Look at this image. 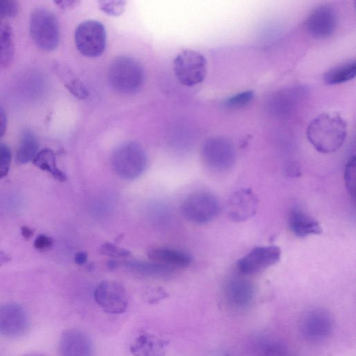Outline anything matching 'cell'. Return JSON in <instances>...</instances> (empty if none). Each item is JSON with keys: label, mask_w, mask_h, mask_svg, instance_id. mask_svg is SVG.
<instances>
[{"label": "cell", "mask_w": 356, "mask_h": 356, "mask_svg": "<svg viewBox=\"0 0 356 356\" xmlns=\"http://www.w3.org/2000/svg\"><path fill=\"white\" fill-rule=\"evenodd\" d=\"M347 124L336 112L322 113L309 124L307 137L319 152L330 154L338 150L344 143Z\"/></svg>", "instance_id": "cell-1"}, {"label": "cell", "mask_w": 356, "mask_h": 356, "mask_svg": "<svg viewBox=\"0 0 356 356\" xmlns=\"http://www.w3.org/2000/svg\"><path fill=\"white\" fill-rule=\"evenodd\" d=\"M108 77L115 90L122 94H133L142 87L145 74L143 66L136 59L122 56L112 61Z\"/></svg>", "instance_id": "cell-2"}, {"label": "cell", "mask_w": 356, "mask_h": 356, "mask_svg": "<svg viewBox=\"0 0 356 356\" xmlns=\"http://www.w3.org/2000/svg\"><path fill=\"white\" fill-rule=\"evenodd\" d=\"M147 165V156L143 147L135 141L124 142L113 152L111 165L121 178L134 179L140 176Z\"/></svg>", "instance_id": "cell-3"}, {"label": "cell", "mask_w": 356, "mask_h": 356, "mask_svg": "<svg viewBox=\"0 0 356 356\" xmlns=\"http://www.w3.org/2000/svg\"><path fill=\"white\" fill-rule=\"evenodd\" d=\"M29 31L35 44L40 49L51 51L60 41V29L56 16L46 8L34 9L30 16Z\"/></svg>", "instance_id": "cell-4"}, {"label": "cell", "mask_w": 356, "mask_h": 356, "mask_svg": "<svg viewBox=\"0 0 356 356\" xmlns=\"http://www.w3.org/2000/svg\"><path fill=\"white\" fill-rule=\"evenodd\" d=\"M220 211L218 198L209 192L199 191L188 195L181 205L183 216L194 223L204 224L215 219Z\"/></svg>", "instance_id": "cell-5"}, {"label": "cell", "mask_w": 356, "mask_h": 356, "mask_svg": "<svg viewBox=\"0 0 356 356\" xmlns=\"http://www.w3.org/2000/svg\"><path fill=\"white\" fill-rule=\"evenodd\" d=\"M173 69L179 81L186 86H193L204 81L207 73V61L204 55L186 49L174 59Z\"/></svg>", "instance_id": "cell-6"}, {"label": "cell", "mask_w": 356, "mask_h": 356, "mask_svg": "<svg viewBox=\"0 0 356 356\" xmlns=\"http://www.w3.org/2000/svg\"><path fill=\"white\" fill-rule=\"evenodd\" d=\"M74 42L82 55L90 58L99 56L106 47V33L104 25L96 20L83 22L75 31Z\"/></svg>", "instance_id": "cell-7"}, {"label": "cell", "mask_w": 356, "mask_h": 356, "mask_svg": "<svg viewBox=\"0 0 356 356\" xmlns=\"http://www.w3.org/2000/svg\"><path fill=\"white\" fill-rule=\"evenodd\" d=\"M202 159L210 169L224 171L231 168L236 160V151L233 143L227 138L214 136L203 144Z\"/></svg>", "instance_id": "cell-8"}, {"label": "cell", "mask_w": 356, "mask_h": 356, "mask_svg": "<svg viewBox=\"0 0 356 356\" xmlns=\"http://www.w3.org/2000/svg\"><path fill=\"white\" fill-rule=\"evenodd\" d=\"M94 298L102 309L109 314H122L128 307L127 291L117 281H102L94 291Z\"/></svg>", "instance_id": "cell-9"}, {"label": "cell", "mask_w": 356, "mask_h": 356, "mask_svg": "<svg viewBox=\"0 0 356 356\" xmlns=\"http://www.w3.org/2000/svg\"><path fill=\"white\" fill-rule=\"evenodd\" d=\"M281 254V250L275 245L255 247L238 260L236 267L243 275L257 274L277 264Z\"/></svg>", "instance_id": "cell-10"}, {"label": "cell", "mask_w": 356, "mask_h": 356, "mask_svg": "<svg viewBox=\"0 0 356 356\" xmlns=\"http://www.w3.org/2000/svg\"><path fill=\"white\" fill-rule=\"evenodd\" d=\"M333 330V320L330 314L321 309L307 312L300 321L303 337L312 342H321L327 339Z\"/></svg>", "instance_id": "cell-11"}, {"label": "cell", "mask_w": 356, "mask_h": 356, "mask_svg": "<svg viewBox=\"0 0 356 356\" xmlns=\"http://www.w3.org/2000/svg\"><path fill=\"white\" fill-rule=\"evenodd\" d=\"M29 325V318L24 307L18 303L0 305V334L14 338L24 334Z\"/></svg>", "instance_id": "cell-12"}, {"label": "cell", "mask_w": 356, "mask_h": 356, "mask_svg": "<svg viewBox=\"0 0 356 356\" xmlns=\"http://www.w3.org/2000/svg\"><path fill=\"white\" fill-rule=\"evenodd\" d=\"M259 200L250 188L234 191L229 197L226 212L228 218L234 222L248 220L257 213Z\"/></svg>", "instance_id": "cell-13"}, {"label": "cell", "mask_w": 356, "mask_h": 356, "mask_svg": "<svg viewBox=\"0 0 356 356\" xmlns=\"http://www.w3.org/2000/svg\"><path fill=\"white\" fill-rule=\"evenodd\" d=\"M337 22L334 9L329 5H321L310 13L305 24L307 31L312 37L323 39L334 33Z\"/></svg>", "instance_id": "cell-14"}, {"label": "cell", "mask_w": 356, "mask_h": 356, "mask_svg": "<svg viewBox=\"0 0 356 356\" xmlns=\"http://www.w3.org/2000/svg\"><path fill=\"white\" fill-rule=\"evenodd\" d=\"M58 350L60 356H92L93 346L85 332L72 328L62 334Z\"/></svg>", "instance_id": "cell-15"}, {"label": "cell", "mask_w": 356, "mask_h": 356, "mask_svg": "<svg viewBox=\"0 0 356 356\" xmlns=\"http://www.w3.org/2000/svg\"><path fill=\"white\" fill-rule=\"evenodd\" d=\"M225 296L231 306L236 309H245L253 302L255 290L249 280L242 277H234L226 283Z\"/></svg>", "instance_id": "cell-16"}, {"label": "cell", "mask_w": 356, "mask_h": 356, "mask_svg": "<svg viewBox=\"0 0 356 356\" xmlns=\"http://www.w3.org/2000/svg\"><path fill=\"white\" fill-rule=\"evenodd\" d=\"M288 225L291 232L300 238L318 235L323 232L318 221L298 207H294L290 210Z\"/></svg>", "instance_id": "cell-17"}, {"label": "cell", "mask_w": 356, "mask_h": 356, "mask_svg": "<svg viewBox=\"0 0 356 356\" xmlns=\"http://www.w3.org/2000/svg\"><path fill=\"white\" fill-rule=\"evenodd\" d=\"M168 341L147 332L138 336L130 346L133 356H165Z\"/></svg>", "instance_id": "cell-18"}, {"label": "cell", "mask_w": 356, "mask_h": 356, "mask_svg": "<svg viewBox=\"0 0 356 356\" xmlns=\"http://www.w3.org/2000/svg\"><path fill=\"white\" fill-rule=\"evenodd\" d=\"M147 254L154 262L172 268L187 267L191 262V257L188 253L172 248H156Z\"/></svg>", "instance_id": "cell-19"}, {"label": "cell", "mask_w": 356, "mask_h": 356, "mask_svg": "<svg viewBox=\"0 0 356 356\" xmlns=\"http://www.w3.org/2000/svg\"><path fill=\"white\" fill-rule=\"evenodd\" d=\"M39 143L33 132L29 129H24L16 152V161L25 164L33 161L38 153Z\"/></svg>", "instance_id": "cell-20"}, {"label": "cell", "mask_w": 356, "mask_h": 356, "mask_svg": "<svg viewBox=\"0 0 356 356\" xmlns=\"http://www.w3.org/2000/svg\"><path fill=\"white\" fill-rule=\"evenodd\" d=\"M356 75V61L355 59L341 63L330 70L323 76L325 82L329 85L347 82Z\"/></svg>", "instance_id": "cell-21"}, {"label": "cell", "mask_w": 356, "mask_h": 356, "mask_svg": "<svg viewBox=\"0 0 356 356\" xmlns=\"http://www.w3.org/2000/svg\"><path fill=\"white\" fill-rule=\"evenodd\" d=\"M15 53L14 34L11 26L0 20V67L10 65Z\"/></svg>", "instance_id": "cell-22"}, {"label": "cell", "mask_w": 356, "mask_h": 356, "mask_svg": "<svg viewBox=\"0 0 356 356\" xmlns=\"http://www.w3.org/2000/svg\"><path fill=\"white\" fill-rule=\"evenodd\" d=\"M33 162L40 169L50 173L54 179L60 181L66 179L65 173L57 165L56 154L53 150L46 148L39 151Z\"/></svg>", "instance_id": "cell-23"}, {"label": "cell", "mask_w": 356, "mask_h": 356, "mask_svg": "<svg viewBox=\"0 0 356 356\" xmlns=\"http://www.w3.org/2000/svg\"><path fill=\"white\" fill-rule=\"evenodd\" d=\"M126 267L142 275L165 277L173 273L174 268L156 262H146L143 261H128L124 263Z\"/></svg>", "instance_id": "cell-24"}, {"label": "cell", "mask_w": 356, "mask_h": 356, "mask_svg": "<svg viewBox=\"0 0 356 356\" xmlns=\"http://www.w3.org/2000/svg\"><path fill=\"white\" fill-rule=\"evenodd\" d=\"M257 356H286V349L280 341L273 339H261L256 346Z\"/></svg>", "instance_id": "cell-25"}, {"label": "cell", "mask_w": 356, "mask_h": 356, "mask_svg": "<svg viewBox=\"0 0 356 356\" xmlns=\"http://www.w3.org/2000/svg\"><path fill=\"white\" fill-rule=\"evenodd\" d=\"M355 156L353 155L346 164L343 177L346 189L353 198L355 195Z\"/></svg>", "instance_id": "cell-26"}, {"label": "cell", "mask_w": 356, "mask_h": 356, "mask_svg": "<svg viewBox=\"0 0 356 356\" xmlns=\"http://www.w3.org/2000/svg\"><path fill=\"white\" fill-rule=\"evenodd\" d=\"M254 98L252 90H245L231 96L225 101L229 108H241L248 104Z\"/></svg>", "instance_id": "cell-27"}, {"label": "cell", "mask_w": 356, "mask_h": 356, "mask_svg": "<svg viewBox=\"0 0 356 356\" xmlns=\"http://www.w3.org/2000/svg\"><path fill=\"white\" fill-rule=\"evenodd\" d=\"M99 8L107 15L119 16L123 13L125 9L124 1H99Z\"/></svg>", "instance_id": "cell-28"}, {"label": "cell", "mask_w": 356, "mask_h": 356, "mask_svg": "<svg viewBox=\"0 0 356 356\" xmlns=\"http://www.w3.org/2000/svg\"><path fill=\"white\" fill-rule=\"evenodd\" d=\"M11 159L10 147L6 144H0V179L7 175L10 170Z\"/></svg>", "instance_id": "cell-29"}, {"label": "cell", "mask_w": 356, "mask_h": 356, "mask_svg": "<svg viewBox=\"0 0 356 356\" xmlns=\"http://www.w3.org/2000/svg\"><path fill=\"white\" fill-rule=\"evenodd\" d=\"M102 254L112 258H126L131 255V252L124 248H120L111 243H104L101 248Z\"/></svg>", "instance_id": "cell-30"}, {"label": "cell", "mask_w": 356, "mask_h": 356, "mask_svg": "<svg viewBox=\"0 0 356 356\" xmlns=\"http://www.w3.org/2000/svg\"><path fill=\"white\" fill-rule=\"evenodd\" d=\"M68 90L75 97L79 99H86L88 96V92L83 83L78 79H73L65 83Z\"/></svg>", "instance_id": "cell-31"}, {"label": "cell", "mask_w": 356, "mask_h": 356, "mask_svg": "<svg viewBox=\"0 0 356 356\" xmlns=\"http://www.w3.org/2000/svg\"><path fill=\"white\" fill-rule=\"evenodd\" d=\"M19 10L17 1L0 0V18H9L15 16Z\"/></svg>", "instance_id": "cell-32"}, {"label": "cell", "mask_w": 356, "mask_h": 356, "mask_svg": "<svg viewBox=\"0 0 356 356\" xmlns=\"http://www.w3.org/2000/svg\"><path fill=\"white\" fill-rule=\"evenodd\" d=\"M33 245L35 249L40 251H45L51 248L53 245V240L47 235L40 234L35 239Z\"/></svg>", "instance_id": "cell-33"}, {"label": "cell", "mask_w": 356, "mask_h": 356, "mask_svg": "<svg viewBox=\"0 0 356 356\" xmlns=\"http://www.w3.org/2000/svg\"><path fill=\"white\" fill-rule=\"evenodd\" d=\"M7 115L4 108L0 104V138L3 136L7 127Z\"/></svg>", "instance_id": "cell-34"}, {"label": "cell", "mask_w": 356, "mask_h": 356, "mask_svg": "<svg viewBox=\"0 0 356 356\" xmlns=\"http://www.w3.org/2000/svg\"><path fill=\"white\" fill-rule=\"evenodd\" d=\"M88 254L86 252H79L74 256V261L78 265H83L86 263Z\"/></svg>", "instance_id": "cell-35"}, {"label": "cell", "mask_w": 356, "mask_h": 356, "mask_svg": "<svg viewBox=\"0 0 356 356\" xmlns=\"http://www.w3.org/2000/svg\"><path fill=\"white\" fill-rule=\"evenodd\" d=\"M60 8H66L76 6L79 1H55Z\"/></svg>", "instance_id": "cell-36"}, {"label": "cell", "mask_w": 356, "mask_h": 356, "mask_svg": "<svg viewBox=\"0 0 356 356\" xmlns=\"http://www.w3.org/2000/svg\"><path fill=\"white\" fill-rule=\"evenodd\" d=\"M21 234L24 238L29 239L33 235V232L30 227L22 226L21 227Z\"/></svg>", "instance_id": "cell-37"}, {"label": "cell", "mask_w": 356, "mask_h": 356, "mask_svg": "<svg viewBox=\"0 0 356 356\" xmlns=\"http://www.w3.org/2000/svg\"><path fill=\"white\" fill-rule=\"evenodd\" d=\"M288 175L290 176L296 177V176H300V170L299 167H298L296 165H292L289 166V168L287 170Z\"/></svg>", "instance_id": "cell-38"}, {"label": "cell", "mask_w": 356, "mask_h": 356, "mask_svg": "<svg viewBox=\"0 0 356 356\" xmlns=\"http://www.w3.org/2000/svg\"><path fill=\"white\" fill-rule=\"evenodd\" d=\"M10 260V257L6 252L0 250V266L8 263Z\"/></svg>", "instance_id": "cell-39"}]
</instances>
